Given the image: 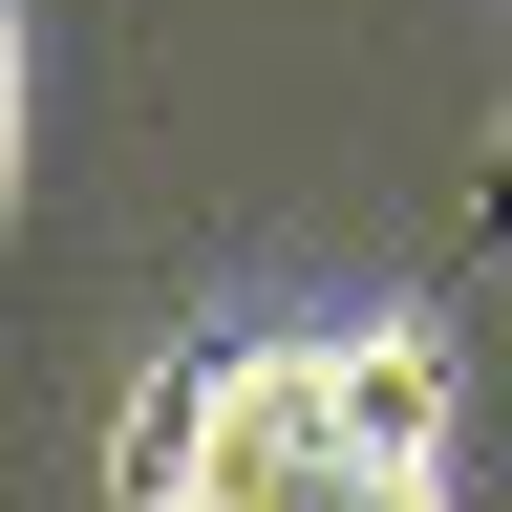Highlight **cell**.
<instances>
[{
  "label": "cell",
  "mask_w": 512,
  "mask_h": 512,
  "mask_svg": "<svg viewBox=\"0 0 512 512\" xmlns=\"http://www.w3.org/2000/svg\"><path fill=\"white\" fill-rule=\"evenodd\" d=\"M448 427H470L448 320L150 342L107 427V512H448Z\"/></svg>",
  "instance_id": "6da1fadb"
},
{
  "label": "cell",
  "mask_w": 512,
  "mask_h": 512,
  "mask_svg": "<svg viewBox=\"0 0 512 512\" xmlns=\"http://www.w3.org/2000/svg\"><path fill=\"white\" fill-rule=\"evenodd\" d=\"M0 214H22V22H0Z\"/></svg>",
  "instance_id": "7a4b0ae2"
}]
</instances>
